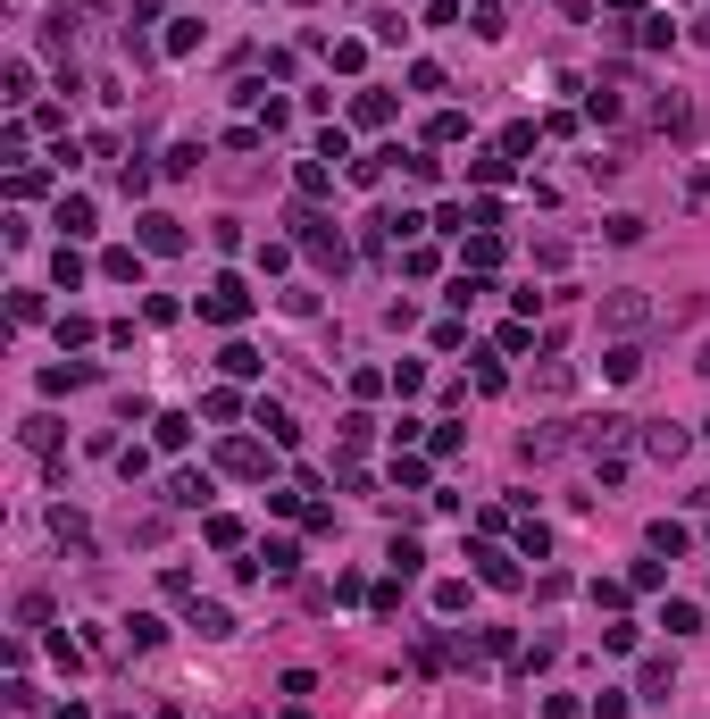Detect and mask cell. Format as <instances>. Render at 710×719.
Listing matches in <instances>:
<instances>
[{"mask_svg": "<svg viewBox=\"0 0 710 719\" xmlns=\"http://www.w3.org/2000/svg\"><path fill=\"white\" fill-rule=\"evenodd\" d=\"M426 134H435V143H468V118H460V109H443V118L426 126Z\"/></svg>", "mask_w": 710, "mask_h": 719, "instance_id": "cell-34", "label": "cell"}, {"mask_svg": "<svg viewBox=\"0 0 710 719\" xmlns=\"http://www.w3.org/2000/svg\"><path fill=\"white\" fill-rule=\"evenodd\" d=\"M660 628H669V636H694L702 611H694V602H669V611H660Z\"/></svg>", "mask_w": 710, "mask_h": 719, "instance_id": "cell-30", "label": "cell"}, {"mask_svg": "<svg viewBox=\"0 0 710 719\" xmlns=\"http://www.w3.org/2000/svg\"><path fill=\"white\" fill-rule=\"evenodd\" d=\"M251 285H243V276H209V293H201V318H218V327H243V318H251Z\"/></svg>", "mask_w": 710, "mask_h": 719, "instance_id": "cell-1", "label": "cell"}, {"mask_svg": "<svg viewBox=\"0 0 710 719\" xmlns=\"http://www.w3.org/2000/svg\"><path fill=\"white\" fill-rule=\"evenodd\" d=\"M159 719H184V711H159Z\"/></svg>", "mask_w": 710, "mask_h": 719, "instance_id": "cell-39", "label": "cell"}, {"mask_svg": "<svg viewBox=\"0 0 710 719\" xmlns=\"http://www.w3.org/2000/svg\"><path fill=\"white\" fill-rule=\"evenodd\" d=\"M117 719H126V711H117Z\"/></svg>", "mask_w": 710, "mask_h": 719, "instance_id": "cell-41", "label": "cell"}, {"mask_svg": "<svg viewBox=\"0 0 710 719\" xmlns=\"http://www.w3.org/2000/svg\"><path fill=\"white\" fill-rule=\"evenodd\" d=\"M518 552H527V561H543V552H552V527L527 519V527H518Z\"/></svg>", "mask_w": 710, "mask_h": 719, "instance_id": "cell-31", "label": "cell"}, {"mask_svg": "<svg viewBox=\"0 0 710 719\" xmlns=\"http://www.w3.org/2000/svg\"><path fill=\"white\" fill-rule=\"evenodd\" d=\"M59 235H92V201H84V193L59 201Z\"/></svg>", "mask_w": 710, "mask_h": 719, "instance_id": "cell-18", "label": "cell"}, {"mask_svg": "<svg viewBox=\"0 0 710 719\" xmlns=\"http://www.w3.org/2000/svg\"><path fill=\"white\" fill-rule=\"evenodd\" d=\"M284 226H293V243H301V251H318L326 268H343V235H335V218H318V210H293Z\"/></svg>", "mask_w": 710, "mask_h": 719, "instance_id": "cell-2", "label": "cell"}, {"mask_svg": "<svg viewBox=\"0 0 710 719\" xmlns=\"http://www.w3.org/2000/svg\"><path fill=\"white\" fill-rule=\"evenodd\" d=\"M385 561H393V577H418V561H426V552H418L410 536H393V544H385Z\"/></svg>", "mask_w": 710, "mask_h": 719, "instance_id": "cell-27", "label": "cell"}, {"mask_svg": "<svg viewBox=\"0 0 710 719\" xmlns=\"http://www.w3.org/2000/svg\"><path fill=\"white\" fill-rule=\"evenodd\" d=\"M702 435H710V419H702Z\"/></svg>", "mask_w": 710, "mask_h": 719, "instance_id": "cell-40", "label": "cell"}, {"mask_svg": "<svg viewBox=\"0 0 710 719\" xmlns=\"http://www.w3.org/2000/svg\"><path fill=\"white\" fill-rule=\"evenodd\" d=\"M435 611H468V577H443V586H435Z\"/></svg>", "mask_w": 710, "mask_h": 719, "instance_id": "cell-35", "label": "cell"}, {"mask_svg": "<svg viewBox=\"0 0 710 719\" xmlns=\"http://www.w3.org/2000/svg\"><path fill=\"white\" fill-rule=\"evenodd\" d=\"M368 435H376V419H368V410H351V419L335 427V444H343V452H368Z\"/></svg>", "mask_w": 710, "mask_h": 719, "instance_id": "cell-22", "label": "cell"}, {"mask_svg": "<svg viewBox=\"0 0 710 719\" xmlns=\"http://www.w3.org/2000/svg\"><path fill=\"white\" fill-rule=\"evenodd\" d=\"M460 260H468V268H477V276H485L493 260H502V235H460Z\"/></svg>", "mask_w": 710, "mask_h": 719, "instance_id": "cell-16", "label": "cell"}, {"mask_svg": "<svg viewBox=\"0 0 710 719\" xmlns=\"http://www.w3.org/2000/svg\"><path fill=\"white\" fill-rule=\"evenodd\" d=\"M652 126H669V134H694V101H685V92H652Z\"/></svg>", "mask_w": 710, "mask_h": 719, "instance_id": "cell-7", "label": "cell"}, {"mask_svg": "<svg viewBox=\"0 0 710 719\" xmlns=\"http://www.w3.org/2000/svg\"><path fill=\"white\" fill-rule=\"evenodd\" d=\"M168 502H176V510H209V477H201V469H176V477H168Z\"/></svg>", "mask_w": 710, "mask_h": 719, "instance_id": "cell-9", "label": "cell"}, {"mask_svg": "<svg viewBox=\"0 0 710 719\" xmlns=\"http://www.w3.org/2000/svg\"><path fill=\"white\" fill-rule=\"evenodd\" d=\"M51 536L84 552V544H92V527H84V510H67V502H59V510H51Z\"/></svg>", "mask_w": 710, "mask_h": 719, "instance_id": "cell-15", "label": "cell"}, {"mask_svg": "<svg viewBox=\"0 0 710 719\" xmlns=\"http://www.w3.org/2000/svg\"><path fill=\"white\" fill-rule=\"evenodd\" d=\"M51 719H92V711H84V703H59V711H51Z\"/></svg>", "mask_w": 710, "mask_h": 719, "instance_id": "cell-37", "label": "cell"}, {"mask_svg": "<svg viewBox=\"0 0 710 719\" xmlns=\"http://www.w3.org/2000/svg\"><path fill=\"white\" fill-rule=\"evenodd\" d=\"M602 377H610V385H635V377H644V343H635V335H619V343L602 352Z\"/></svg>", "mask_w": 710, "mask_h": 719, "instance_id": "cell-5", "label": "cell"}, {"mask_svg": "<svg viewBox=\"0 0 710 719\" xmlns=\"http://www.w3.org/2000/svg\"><path fill=\"white\" fill-rule=\"evenodd\" d=\"M42 42H51V51H67V42H76V17H67V9L42 17Z\"/></svg>", "mask_w": 710, "mask_h": 719, "instance_id": "cell-33", "label": "cell"}, {"mask_svg": "<svg viewBox=\"0 0 710 719\" xmlns=\"http://www.w3.org/2000/svg\"><path fill=\"white\" fill-rule=\"evenodd\" d=\"M193 42H201V17H176V26H168V51L184 59V51H193Z\"/></svg>", "mask_w": 710, "mask_h": 719, "instance_id": "cell-36", "label": "cell"}, {"mask_svg": "<svg viewBox=\"0 0 710 719\" xmlns=\"http://www.w3.org/2000/svg\"><path fill=\"white\" fill-rule=\"evenodd\" d=\"M644 452H652V460H677V452H685V427H652Z\"/></svg>", "mask_w": 710, "mask_h": 719, "instance_id": "cell-28", "label": "cell"}, {"mask_svg": "<svg viewBox=\"0 0 710 719\" xmlns=\"http://www.w3.org/2000/svg\"><path fill=\"white\" fill-rule=\"evenodd\" d=\"M218 469H226V477H268V452H259L251 435H234V444L218 452Z\"/></svg>", "mask_w": 710, "mask_h": 719, "instance_id": "cell-6", "label": "cell"}, {"mask_svg": "<svg viewBox=\"0 0 710 719\" xmlns=\"http://www.w3.org/2000/svg\"><path fill=\"white\" fill-rule=\"evenodd\" d=\"M568 444H577V435H560V427H527V435H518V452H527V460H560Z\"/></svg>", "mask_w": 710, "mask_h": 719, "instance_id": "cell-10", "label": "cell"}, {"mask_svg": "<svg viewBox=\"0 0 710 719\" xmlns=\"http://www.w3.org/2000/svg\"><path fill=\"white\" fill-rule=\"evenodd\" d=\"M301 193H310V201L335 193V168H326V159H301Z\"/></svg>", "mask_w": 710, "mask_h": 719, "instance_id": "cell-29", "label": "cell"}, {"mask_svg": "<svg viewBox=\"0 0 710 719\" xmlns=\"http://www.w3.org/2000/svg\"><path fill=\"white\" fill-rule=\"evenodd\" d=\"M702 377H710V343H702Z\"/></svg>", "mask_w": 710, "mask_h": 719, "instance_id": "cell-38", "label": "cell"}, {"mask_svg": "<svg viewBox=\"0 0 710 719\" xmlns=\"http://www.w3.org/2000/svg\"><path fill=\"white\" fill-rule=\"evenodd\" d=\"M134 226H142V251H159V260H168V251H184V218H168V210H142Z\"/></svg>", "mask_w": 710, "mask_h": 719, "instance_id": "cell-4", "label": "cell"}, {"mask_svg": "<svg viewBox=\"0 0 710 719\" xmlns=\"http://www.w3.org/2000/svg\"><path fill=\"white\" fill-rule=\"evenodd\" d=\"M251 427H268V444H293V435H301V427H293V410H284V402H259V410H251Z\"/></svg>", "mask_w": 710, "mask_h": 719, "instance_id": "cell-12", "label": "cell"}, {"mask_svg": "<svg viewBox=\"0 0 710 719\" xmlns=\"http://www.w3.org/2000/svg\"><path fill=\"white\" fill-rule=\"evenodd\" d=\"M51 276H59V293H76V285H84V260L59 243V251H51Z\"/></svg>", "mask_w": 710, "mask_h": 719, "instance_id": "cell-25", "label": "cell"}, {"mask_svg": "<svg viewBox=\"0 0 710 719\" xmlns=\"http://www.w3.org/2000/svg\"><path fill=\"white\" fill-rule=\"evenodd\" d=\"M184 628L209 636V644H226V636H234V611H226V602H193V619H184Z\"/></svg>", "mask_w": 710, "mask_h": 719, "instance_id": "cell-8", "label": "cell"}, {"mask_svg": "<svg viewBox=\"0 0 710 719\" xmlns=\"http://www.w3.org/2000/svg\"><path fill=\"white\" fill-rule=\"evenodd\" d=\"M259 561H268V577H293V569H301V552L276 536V544H259Z\"/></svg>", "mask_w": 710, "mask_h": 719, "instance_id": "cell-26", "label": "cell"}, {"mask_svg": "<svg viewBox=\"0 0 710 719\" xmlns=\"http://www.w3.org/2000/svg\"><path fill=\"white\" fill-rule=\"evenodd\" d=\"M101 276H117V285H134V276H142V251H109V260H101Z\"/></svg>", "mask_w": 710, "mask_h": 719, "instance_id": "cell-32", "label": "cell"}, {"mask_svg": "<svg viewBox=\"0 0 710 719\" xmlns=\"http://www.w3.org/2000/svg\"><path fill=\"white\" fill-rule=\"evenodd\" d=\"M669 686H677V661L652 653V661H644V703H669Z\"/></svg>", "mask_w": 710, "mask_h": 719, "instance_id": "cell-14", "label": "cell"}, {"mask_svg": "<svg viewBox=\"0 0 710 719\" xmlns=\"http://www.w3.org/2000/svg\"><path fill=\"white\" fill-rule=\"evenodd\" d=\"M159 636H168V628H159V619H151V611H134V619H126V644H134V653H151V644H159Z\"/></svg>", "mask_w": 710, "mask_h": 719, "instance_id": "cell-24", "label": "cell"}, {"mask_svg": "<svg viewBox=\"0 0 710 719\" xmlns=\"http://www.w3.org/2000/svg\"><path fill=\"white\" fill-rule=\"evenodd\" d=\"M218 368H226V377H259V368H268V360H259L251 343H226V352H218Z\"/></svg>", "mask_w": 710, "mask_h": 719, "instance_id": "cell-20", "label": "cell"}, {"mask_svg": "<svg viewBox=\"0 0 710 719\" xmlns=\"http://www.w3.org/2000/svg\"><path fill=\"white\" fill-rule=\"evenodd\" d=\"M468 561H477V577H485V586H518V561H510V552L477 544V552H468Z\"/></svg>", "mask_w": 710, "mask_h": 719, "instance_id": "cell-11", "label": "cell"}, {"mask_svg": "<svg viewBox=\"0 0 710 719\" xmlns=\"http://www.w3.org/2000/svg\"><path fill=\"white\" fill-rule=\"evenodd\" d=\"M594 318H602V327H610V335H635V327H644V318H652V301H644V293H627V285H619V293H602V310H594Z\"/></svg>", "mask_w": 710, "mask_h": 719, "instance_id": "cell-3", "label": "cell"}, {"mask_svg": "<svg viewBox=\"0 0 710 719\" xmlns=\"http://www.w3.org/2000/svg\"><path fill=\"white\" fill-rule=\"evenodd\" d=\"M151 435H159V452H184V444H193V419H184V410H159Z\"/></svg>", "mask_w": 710, "mask_h": 719, "instance_id": "cell-13", "label": "cell"}, {"mask_svg": "<svg viewBox=\"0 0 710 719\" xmlns=\"http://www.w3.org/2000/svg\"><path fill=\"white\" fill-rule=\"evenodd\" d=\"M393 118V92H360V101H351V126H385Z\"/></svg>", "mask_w": 710, "mask_h": 719, "instance_id": "cell-17", "label": "cell"}, {"mask_svg": "<svg viewBox=\"0 0 710 719\" xmlns=\"http://www.w3.org/2000/svg\"><path fill=\"white\" fill-rule=\"evenodd\" d=\"M67 385H92V368H84V360H67V368H42V393H67Z\"/></svg>", "mask_w": 710, "mask_h": 719, "instance_id": "cell-23", "label": "cell"}, {"mask_svg": "<svg viewBox=\"0 0 710 719\" xmlns=\"http://www.w3.org/2000/svg\"><path fill=\"white\" fill-rule=\"evenodd\" d=\"M685 544H694V536H685V527H677V519H652V552H660V561H677V552H685Z\"/></svg>", "mask_w": 710, "mask_h": 719, "instance_id": "cell-21", "label": "cell"}, {"mask_svg": "<svg viewBox=\"0 0 710 719\" xmlns=\"http://www.w3.org/2000/svg\"><path fill=\"white\" fill-rule=\"evenodd\" d=\"M468 184H510V151H485V159H468Z\"/></svg>", "mask_w": 710, "mask_h": 719, "instance_id": "cell-19", "label": "cell"}]
</instances>
